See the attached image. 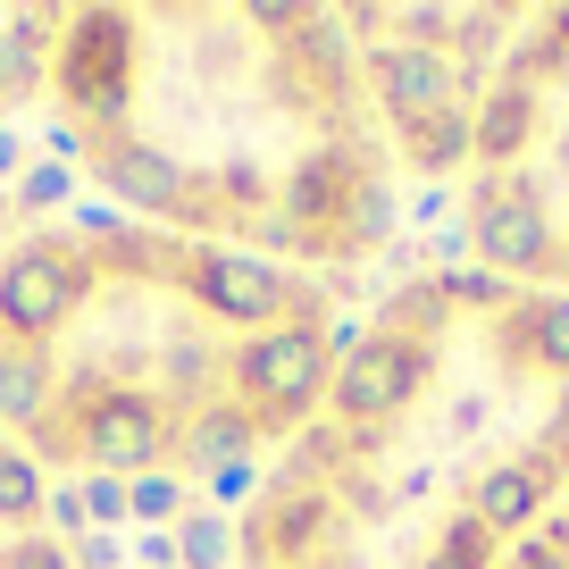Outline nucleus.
I'll list each match as a JSON object with an SVG mask.
<instances>
[{
  "instance_id": "f257e3e1",
  "label": "nucleus",
  "mask_w": 569,
  "mask_h": 569,
  "mask_svg": "<svg viewBox=\"0 0 569 569\" xmlns=\"http://www.w3.org/2000/svg\"><path fill=\"white\" fill-rule=\"evenodd\" d=\"M84 177L184 243L352 268L393 227L360 18L302 0H109L51 18L42 76Z\"/></svg>"
},
{
  "instance_id": "f03ea898",
  "label": "nucleus",
  "mask_w": 569,
  "mask_h": 569,
  "mask_svg": "<svg viewBox=\"0 0 569 569\" xmlns=\"http://www.w3.org/2000/svg\"><path fill=\"white\" fill-rule=\"evenodd\" d=\"M569 502V293L393 284L268 452L234 569H502Z\"/></svg>"
},
{
  "instance_id": "7ed1b4c3",
  "label": "nucleus",
  "mask_w": 569,
  "mask_h": 569,
  "mask_svg": "<svg viewBox=\"0 0 569 569\" xmlns=\"http://www.w3.org/2000/svg\"><path fill=\"white\" fill-rule=\"evenodd\" d=\"M327 284L142 218L0 243V419L42 478L160 486L268 461L336 377Z\"/></svg>"
},
{
  "instance_id": "20e7f679",
  "label": "nucleus",
  "mask_w": 569,
  "mask_h": 569,
  "mask_svg": "<svg viewBox=\"0 0 569 569\" xmlns=\"http://www.w3.org/2000/svg\"><path fill=\"white\" fill-rule=\"evenodd\" d=\"M452 177L469 268L528 293H569V9L495 18Z\"/></svg>"
},
{
  "instance_id": "39448f33",
  "label": "nucleus",
  "mask_w": 569,
  "mask_h": 569,
  "mask_svg": "<svg viewBox=\"0 0 569 569\" xmlns=\"http://www.w3.org/2000/svg\"><path fill=\"white\" fill-rule=\"evenodd\" d=\"M0 569H76L68 545H59V528H51L42 469H34V452L9 436V419H0Z\"/></svg>"
},
{
  "instance_id": "423d86ee",
  "label": "nucleus",
  "mask_w": 569,
  "mask_h": 569,
  "mask_svg": "<svg viewBox=\"0 0 569 569\" xmlns=\"http://www.w3.org/2000/svg\"><path fill=\"white\" fill-rule=\"evenodd\" d=\"M51 18L59 9H0V109H18L51 76Z\"/></svg>"
},
{
  "instance_id": "0eeeda50",
  "label": "nucleus",
  "mask_w": 569,
  "mask_h": 569,
  "mask_svg": "<svg viewBox=\"0 0 569 569\" xmlns=\"http://www.w3.org/2000/svg\"><path fill=\"white\" fill-rule=\"evenodd\" d=\"M502 569H569V502H561V511H552V519H545V528H536Z\"/></svg>"
}]
</instances>
